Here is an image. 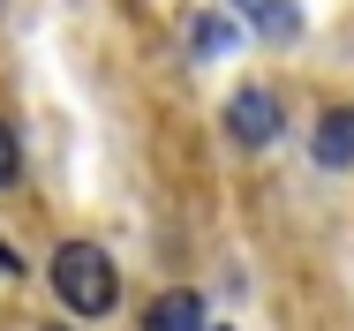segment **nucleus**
I'll return each mask as SVG.
<instances>
[{"instance_id": "39448f33", "label": "nucleus", "mask_w": 354, "mask_h": 331, "mask_svg": "<svg viewBox=\"0 0 354 331\" xmlns=\"http://www.w3.org/2000/svg\"><path fill=\"white\" fill-rule=\"evenodd\" d=\"M143 331H204V294H158Z\"/></svg>"}, {"instance_id": "20e7f679", "label": "nucleus", "mask_w": 354, "mask_h": 331, "mask_svg": "<svg viewBox=\"0 0 354 331\" xmlns=\"http://www.w3.org/2000/svg\"><path fill=\"white\" fill-rule=\"evenodd\" d=\"M234 8H241V23H249L264 46H294V38H301V8H294V0H234Z\"/></svg>"}, {"instance_id": "7ed1b4c3", "label": "nucleus", "mask_w": 354, "mask_h": 331, "mask_svg": "<svg viewBox=\"0 0 354 331\" xmlns=\"http://www.w3.org/2000/svg\"><path fill=\"white\" fill-rule=\"evenodd\" d=\"M309 166H324V173H347V166H354V106H332V113H317Z\"/></svg>"}, {"instance_id": "1a4fd4ad", "label": "nucleus", "mask_w": 354, "mask_h": 331, "mask_svg": "<svg viewBox=\"0 0 354 331\" xmlns=\"http://www.w3.org/2000/svg\"><path fill=\"white\" fill-rule=\"evenodd\" d=\"M46 331H75V324H46Z\"/></svg>"}, {"instance_id": "9d476101", "label": "nucleus", "mask_w": 354, "mask_h": 331, "mask_svg": "<svg viewBox=\"0 0 354 331\" xmlns=\"http://www.w3.org/2000/svg\"><path fill=\"white\" fill-rule=\"evenodd\" d=\"M204 331H218V324H204Z\"/></svg>"}, {"instance_id": "f03ea898", "label": "nucleus", "mask_w": 354, "mask_h": 331, "mask_svg": "<svg viewBox=\"0 0 354 331\" xmlns=\"http://www.w3.org/2000/svg\"><path fill=\"white\" fill-rule=\"evenodd\" d=\"M226 135H234V143H249V151H272V143L286 135L279 91H272V83H241V91L226 98Z\"/></svg>"}, {"instance_id": "0eeeda50", "label": "nucleus", "mask_w": 354, "mask_h": 331, "mask_svg": "<svg viewBox=\"0 0 354 331\" xmlns=\"http://www.w3.org/2000/svg\"><path fill=\"white\" fill-rule=\"evenodd\" d=\"M8 181H15V129L0 121V189H8Z\"/></svg>"}, {"instance_id": "423d86ee", "label": "nucleus", "mask_w": 354, "mask_h": 331, "mask_svg": "<svg viewBox=\"0 0 354 331\" xmlns=\"http://www.w3.org/2000/svg\"><path fill=\"white\" fill-rule=\"evenodd\" d=\"M226 38H234V30H226L218 15H204V23L189 30V53H226Z\"/></svg>"}, {"instance_id": "f257e3e1", "label": "nucleus", "mask_w": 354, "mask_h": 331, "mask_svg": "<svg viewBox=\"0 0 354 331\" xmlns=\"http://www.w3.org/2000/svg\"><path fill=\"white\" fill-rule=\"evenodd\" d=\"M53 294H61V309H75L83 324H98V316L121 309V271H113V256H106L98 241H61V249H53Z\"/></svg>"}, {"instance_id": "6e6552de", "label": "nucleus", "mask_w": 354, "mask_h": 331, "mask_svg": "<svg viewBox=\"0 0 354 331\" xmlns=\"http://www.w3.org/2000/svg\"><path fill=\"white\" fill-rule=\"evenodd\" d=\"M0 271H15V278H23V256H15L8 241H0Z\"/></svg>"}]
</instances>
